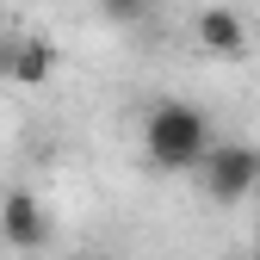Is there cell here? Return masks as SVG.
<instances>
[{"label":"cell","mask_w":260,"mask_h":260,"mask_svg":"<svg viewBox=\"0 0 260 260\" xmlns=\"http://www.w3.org/2000/svg\"><path fill=\"white\" fill-rule=\"evenodd\" d=\"M0 236H7V248H44L50 242V217L38 205V192H7L0 199Z\"/></svg>","instance_id":"3"},{"label":"cell","mask_w":260,"mask_h":260,"mask_svg":"<svg viewBox=\"0 0 260 260\" xmlns=\"http://www.w3.org/2000/svg\"><path fill=\"white\" fill-rule=\"evenodd\" d=\"M50 75H56V50H50L44 38L13 44V62H7V81H13V87H44Z\"/></svg>","instance_id":"5"},{"label":"cell","mask_w":260,"mask_h":260,"mask_svg":"<svg viewBox=\"0 0 260 260\" xmlns=\"http://www.w3.org/2000/svg\"><path fill=\"white\" fill-rule=\"evenodd\" d=\"M0 19H7V13H0Z\"/></svg>","instance_id":"9"},{"label":"cell","mask_w":260,"mask_h":260,"mask_svg":"<svg viewBox=\"0 0 260 260\" xmlns=\"http://www.w3.org/2000/svg\"><path fill=\"white\" fill-rule=\"evenodd\" d=\"M254 248H260V230H254ZM254 260H260V254H254Z\"/></svg>","instance_id":"8"},{"label":"cell","mask_w":260,"mask_h":260,"mask_svg":"<svg viewBox=\"0 0 260 260\" xmlns=\"http://www.w3.org/2000/svg\"><path fill=\"white\" fill-rule=\"evenodd\" d=\"M254 186H260V149H248V143H223V149H211V161H205V192H211L217 205L248 199Z\"/></svg>","instance_id":"2"},{"label":"cell","mask_w":260,"mask_h":260,"mask_svg":"<svg viewBox=\"0 0 260 260\" xmlns=\"http://www.w3.org/2000/svg\"><path fill=\"white\" fill-rule=\"evenodd\" d=\"M143 149L161 174H192L211 161V118L186 100H161L143 118Z\"/></svg>","instance_id":"1"},{"label":"cell","mask_w":260,"mask_h":260,"mask_svg":"<svg viewBox=\"0 0 260 260\" xmlns=\"http://www.w3.org/2000/svg\"><path fill=\"white\" fill-rule=\"evenodd\" d=\"M75 260H112V254H75Z\"/></svg>","instance_id":"7"},{"label":"cell","mask_w":260,"mask_h":260,"mask_svg":"<svg viewBox=\"0 0 260 260\" xmlns=\"http://www.w3.org/2000/svg\"><path fill=\"white\" fill-rule=\"evenodd\" d=\"M100 13H106L112 25H137V19L149 13V0H100Z\"/></svg>","instance_id":"6"},{"label":"cell","mask_w":260,"mask_h":260,"mask_svg":"<svg viewBox=\"0 0 260 260\" xmlns=\"http://www.w3.org/2000/svg\"><path fill=\"white\" fill-rule=\"evenodd\" d=\"M192 31H199V50L205 56H242L248 50V25L236 7H205L199 19H192Z\"/></svg>","instance_id":"4"}]
</instances>
